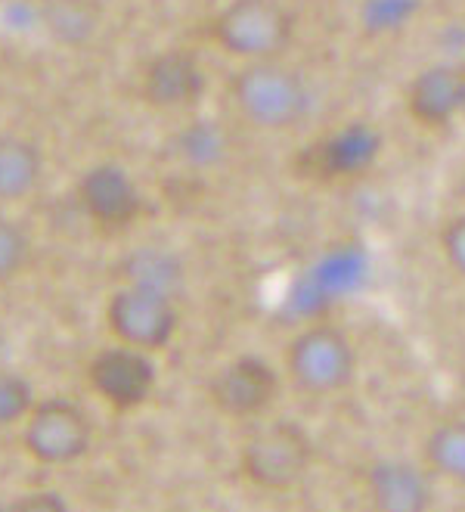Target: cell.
<instances>
[{"label": "cell", "mask_w": 465, "mask_h": 512, "mask_svg": "<svg viewBox=\"0 0 465 512\" xmlns=\"http://www.w3.org/2000/svg\"><path fill=\"white\" fill-rule=\"evenodd\" d=\"M106 323L115 342L155 354L171 345L180 317L171 292L121 283L106 301Z\"/></svg>", "instance_id": "cell-6"}, {"label": "cell", "mask_w": 465, "mask_h": 512, "mask_svg": "<svg viewBox=\"0 0 465 512\" xmlns=\"http://www.w3.org/2000/svg\"><path fill=\"white\" fill-rule=\"evenodd\" d=\"M75 199L81 205V212L106 230H124L137 224L146 208L137 180L115 162L90 165L78 177Z\"/></svg>", "instance_id": "cell-11"}, {"label": "cell", "mask_w": 465, "mask_h": 512, "mask_svg": "<svg viewBox=\"0 0 465 512\" xmlns=\"http://www.w3.org/2000/svg\"><path fill=\"white\" fill-rule=\"evenodd\" d=\"M50 35L62 44H81L97 32L100 10L93 0H50L44 13Z\"/></svg>", "instance_id": "cell-17"}, {"label": "cell", "mask_w": 465, "mask_h": 512, "mask_svg": "<svg viewBox=\"0 0 465 512\" xmlns=\"http://www.w3.org/2000/svg\"><path fill=\"white\" fill-rule=\"evenodd\" d=\"M221 146H224V137L211 125H196L180 134V156L193 165H214L221 159Z\"/></svg>", "instance_id": "cell-20"}, {"label": "cell", "mask_w": 465, "mask_h": 512, "mask_svg": "<svg viewBox=\"0 0 465 512\" xmlns=\"http://www.w3.org/2000/svg\"><path fill=\"white\" fill-rule=\"evenodd\" d=\"M93 444V423L81 404L47 398L31 407L22 423L25 454L41 466H72Z\"/></svg>", "instance_id": "cell-7"}, {"label": "cell", "mask_w": 465, "mask_h": 512, "mask_svg": "<svg viewBox=\"0 0 465 512\" xmlns=\"http://www.w3.org/2000/svg\"><path fill=\"white\" fill-rule=\"evenodd\" d=\"M19 512H72L69 500L56 491H28L13 500Z\"/></svg>", "instance_id": "cell-22"}, {"label": "cell", "mask_w": 465, "mask_h": 512, "mask_svg": "<svg viewBox=\"0 0 465 512\" xmlns=\"http://www.w3.org/2000/svg\"><path fill=\"white\" fill-rule=\"evenodd\" d=\"M407 115L425 131H444L462 118L465 63H431L419 69L403 94Z\"/></svg>", "instance_id": "cell-12"}, {"label": "cell", "mask_w": 465, "mask_h": 512, "mask_svg": "<svg viewBox=\"0 0 465 512\" xmlns=\"http://www.w3.org/2000/svg\"><path fill=\"white\" fill-rule=\"evenodd\" d=\"M441 252H444V261L447 267L453 270L456 277L465 280V212L462 215H453L444 227H441Z\"/></svg>", "instance_id": "cell-21"}, {"label": "cell", "mask_w": 465, "mask_h": 512, "mask_svg": "<svg viewBox=\"0 0 465 512\" xmlns=\"http://www.w3.org/2000/svg\"><path fill=\"white\" fill-rule=\"evenodd\" d=\"M357 373V348L341 326L310 323L286 345V376L310 398L338 395Z\"/></svg>", "instance_id": "cell-4"}, {"label": "cell", "mask_w": 465, "mask_h": 512, "mask_svg": "<svg viewBox=\"0 0 465 512\" xmlns=\"http://www.w3.org/2000/svg\"><path fill=\"white\" fill-rule=\"evenodd\" d=\"M205 90L208 78L196 50L168 47L152 53L140 69V100L152 109H190L205 97Z\"/></svg>", "instance_id": "cell-10"}, {"label": "cell", "mask_w": 465, "mask_h": 512, "mask_svg": "<svg viewBox=\"0 0 465 512\" xmlns=\"http://www.w3.org/2000/svg\"><path fill=\"white\" fill-rule=\"evenodd\" d=\"M295 32V13L286 0H227L211 22L214 44L239 63L286 59Z\"/></svg>", "instance_id": "cell-2"}, {"label": "cell", "mask_w": 465, "mask_h": 512, "mask_svg": "<svg viewBox=\"0 0 465 512\" xmlns=\"http://www.w3.org/2000/svg\"><path fill=\"white\" fill-rule=\"evenodd\" d=\"M279 373L258 354L230 357L208 382V395L217 413H224L239 423L261 419L279 398Z\"/></svg>", "instance_id": "cell-9"}, {"label": "cell", "mask_w": 465, "mask_h": 512, "mask_svg": "<svg viewBox=\"0 0 465 512\" xmlns=\"http://www.w3.org/2000/svg\"><path fill=\"white\" fill-rule=\"evenodd\" d=\"M431 478L434 475L425 466H416L400 457H385L366 469L363 485L372 512H431Z\"/></svg>", "instance_id": "cell-13"}, {"label": "cell", "mask_w": 465, "mask_h": 512, "mask_svg": "<svg viewBox=\"0 0 465 512\" xmlns=\"http://www.w3.org/2000/svg\"><path fill=\"white\" fill-rule=\"evenodd\" d=\"M159 373H155L152 357L131 345H106L90 357L87 385L106 407L118 413L140 410L155 391Z\"/></svg>", "instance_id": "cell-8"}, {"label": "cell", "mask_w": 465, "mask_h": 512, "mask_svg": "<svg viewBox=\"0 0 465 512\" xmlns=\"http://www.w3.org/2000/svg\"><path fill=\"white\" fill-rule=\"evenodd\" d=\"M230 100L258 131H295L310 112V84L286 59H258L230 75Z\"/></svg>", "instance_id": "cell-1"}, {"label": "cell", "mask_w": 465, "mask_h": 512, "mask_svg": "<svg viewBox=\"0 0 465 512\" xmlns=\"http://www.w3.org/2000/svg\"><path fill=\"white\" fill-rule=\"evenodd\" d=\"M422 463L434 478L465 488V419H444L425 435Z\"/></svg>", "instance_id": "cell-15"}, {"label": "cell", "mask_w": 465, "mask_h": 512, "mask_svg": "<svg viewBox=\"0 0 465 512\" xmlns=\"http://www.w3.org/2000/svg\"><path fill=\"white\" fill-rule=\"evenodd\" d=\"M385 137L372 122H345L310 140L295 156V174L317 184H348L376 168Z\"/></svg>", "instance_id": "cell-5"}, {"label": "cell", "mask_w": 465, "mask_h": 512, "mask_svg": "<svg viewBox=\"0 0 465 512\" xmlns=\"http://www.w3.org/2000/svg\"><path fill=\"white\" fill-rule=\"evenodd\" d=\"M462 122H465V106H462Z\"/></svg>", "instance_id": "cell-24"}, {"label": "cell", "mask_w": 465, "mask_h": 512, "mask_svg": "<svg viewBox=\"0 0 465 512\" xmlns=\"http://www.w3.org/2000/svg\"><path fill=\"white\" fill-rule=\"evenodd\" d=\"M317 460L310 432L295 419H270L242 441L239 469L255 485L270 494L298 488Z\"/></svg>", "instance_id": "cell-3"}, {"label": "cell", "mask_w": 465, "mask_h": 512, "mask_svg": "<svg viewBox=\"0 0 465 512\" xmlns=\"http://www.w3.org/2000/svg\"><path fill=\"white\" fill-rule=\"evenodd\" d=\"M121 280L134 283V286H149V289H162L171 292L180 286L183 280V267L174 255L162 252V249H137L124 258L121 264Z\"/></svg>", "instance_id": "cell-16"}, {"label": "cell", "mask_w": 465, "mask_h": 512, "mask_svg": "<svg viewBox=\"0 0 465 512\" xmlns=\"http://www.w3.org/2000/svg\"><path fill=\"white\" fill-rule=\"evenodd\" d=\"M44 177V153L19 134H0V202H22Z\"/></svg>", "instance_id": "cell-14"}, {"label": "cell", "mask_w": 465, "mask_h": 512, "mask_svg": "<svg viewBox=\"0 0 465 512\" xmlns=\"http://www.w3.org/2000/svg\"><path fill=\"white\" fill-rule=\"evenodd\" d=\"M35 404V388L22 373L0 370V432L22 426Z\"/></svg>", "instance_id": "cell-18"}, {"label": "cell", "mask_w": 465, "mask_h": 512, "mask_svg": "<svg viewBox=\"0 0 465 512\" xmlns=\"http://www.w3.org/2000/svg\"><path fill=\"white\" fill-rule=\"evenodd\" d=\"M0 512H19V509H16L13 500H10V503H7V500H0Z\"/></svg>", "instance_id": "cell-23"}, {"label": "cell", "mask_w": 465, "mask_h": 512, "mask_svg": "<svg viewBox=\"0 0 465 512\" xmlns=\"http://www.w3.org/2000/svg\"><path fill=\"white\" fill-rule=\"evenodd\" d=\"M28 255H31L28 230L19 221L0 215V286H7L22 274Z\"/></svg>", "instance_id": "cell-19"}]
</instances>
